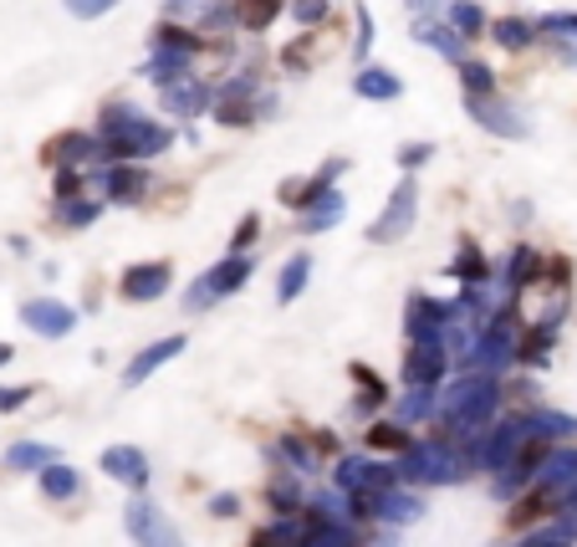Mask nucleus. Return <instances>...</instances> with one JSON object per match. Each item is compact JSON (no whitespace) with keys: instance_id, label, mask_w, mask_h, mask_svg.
Listing matches in <instances>:
<instances>
[{"instance_id":"1","label":"nucleus","mask_w":577,"mask_h":547,"mask_svg":"<svg viewBox=\"0 0 577 547\" xmlns=\"http://www.w3.org/2000/svg\"><path fill=\"white\" fill-rule=\"evenodd\" d=\"M455 435H475L501 420V379H486V373H460L455 384L444 389L440 410H434Z\"/></svg>"},{"instance_id":"2","label":"nucleus","mask_w":577,"mask_h":547,"mask_svg":"<svg viewBox=\"0 0 577 547\" xmlns=\"http://www.w3.org/2000/svg\"><path fill=\"white\" fill-rule=\"evenodd\" d=\"M394 476L409 487H450V481L471 476V456H455L450 440H415L394 460Z\"/></svg>"},{"instance_id":"3","label":"nucleus","mask_w":577,"mask_h":547,"mask_svg":"<svg viewBox=\"0 0 577 547\" xmlns=\"http://www.w3.org/2000/svg\"><path fill=\"white\" fill-rule=\"evenodd\" d=\"M521 333H517V317H511V308H501L496 317H486L480 323V333H475V348H471V373H486V379H501L511 364H517V348H521Z\"/></svg>"},{"instance_id":"4","label":"nucleus","mask_w":577,"mask_h":547,"mask_svg":"<svg viewBox=\"0 0 577 547\" xmlns=\"http://www.w3.org/2000/svg\"><path fill=\"white\" fill-rule=\"evenodd\" d=\"M169 144H174V129H163V123L144 119V113H138L134 123L113 129V134H103L108 164H144V159H154V154H163Z\"/></svg>"},{"instance_id":"5","label":"nucleus","mask_w":577,"mask_h":547,"mask_svg":"<svg viewBox=\"0 0 577 547\" xmlns=\"http://www.w3.org/2000/svg\"><path fill=\"white\" fill-rule=\"evenodd\" d=\"M251 271H256V256L251 252H246V256H225V261H215L210 271H200V277H194L190 297H184V308H190V312L215 308V302H225L230 292H240V287L251 281Z\"/></svg>"},{"instance_id":"6","label":"nucleus","mask_w":577,"mask_h":547,"mask_svg":"<svg viewBox=\"0 0 577 547\" xmlns=\"http://www.w3.org/2000/svg\"><path fill=\"white\" fill-rule=\"evenodd\" d=\"M415 215H419V179L404 175L399 185H394V194H388L384 215L369 225V241L373 246H399V241L415 231Z\"/></svg>"},{"instance_id":"7","label":"nucleus","mask_w":577,"mask_h":547,"mask_svg":"<svg viewBox=\"0 0 577 547\" xmlns=\"http://www.w3.org/2000/svg\"><path fill=\"white\" fill-rule=\"evenodd\" d=\"M332 481H338V491H348V496H373V491L399 487L394 460H378V456H342L338 466H332Z\"/></svg>"},{"instance_id":"8","label":"nucleus","mask_w":577,"mask_h":547,"mask_svg":"<svg viewBox=\"0 0 577 547\" xmlns=\"http://www.w3.org/2000/svg\"><path fill=\"white\" fill-rule=\"evenodd\" d=\"M123 527H128V537H134L138 547H184L179 527L163 517V512L148 502V496H134V502L123 506Z\"/></svg>"},{"instance_id":"9","label":"nucleus","mask_w":577,"mask_h":547,"mask_svg":"<svg viewBox=\"0 0 577 547\" xmlns=\"http://www.w3.org/2000/svg\"><path fill=\"white\" fill-rule=\"evenodd\" d=\"M444 327H450V302H440V297L430 292H409V302H404V333H409V343H419V348H440Z\"/></svg>"},{"instance_id":"10","label":"nucleus","mask_w":577,"mask_h":547,"mask_svg":"<svg viewBox=\"0 0 577 547\" xmlns=\"http://www.w3.org/2000/svg\"><path fill=\"white\" fill-rule=\"evenodd\" d=\"M42 164H52V169H82V175H88V164H108V154H103V138L98 134L67 129V134H57L52 144H42Z\"/></svg>"},{"instance_id":"11","label":"nucleus","mask_w":577,"mask_h":547,"mask_svg":"<svg viewBox=\"0 0 577 547\" xmlns=\"http://www.w3.org/2000/svg\"><path fill=\"white\" fill-rule=\"evenodd\" d=\"M465 113H471L486 134L496 138H532V123H527V113L521 108H511L506 98H496V92H486V98H465Z\"/></svg>"},{"instance_id":"12","label":"nucleus","mask_w":577,"mask_h":547,"mask_svg":"<svg viewBox=\"0 0 577 547\" xmlns=\"http://www.w3.org/2000/svg\"><path fill=\"white\" fill-rule=\"evenodd\" d=\"M159 103L169 108V113H179V119H200V113L215 103V88L200 82L194 72H179V77H163L159 82Z\"/></svg>"},{"instance_id":"13","label":"nucleus","mask_w":577,"mask_h":547,"mask_svg":"<svg viewBox=\"0 0 577 547\" xmlns=\"http://www.w3.org/2000/svg\"><path fill=\"white\" fill-rule=\"evenodd\" d=\"M358 512L373 522H388V527H409V522L425 517V502L399 487H388V491H373V496H358Z\"/></svg>"},{"instance_id":"14","label":"nucleus","mask_w":577,"mask_h":547,"mask_svg":"<svg viewBox=\"0 0 577 547\" xmlns=\"http://www.w3.org/2000/svg\"><path fill=\"white\" fill-rule=\"evenodd\" d=\"M169 287H174V267H169V261H134V267L118 277V292L128 297V302H159Z\"/></svg>"},{"instance_id":"15","label":"nucleus","mask_w":577,"mask_h":547,"mask_svg":"<svg viewBox=\"0 0 577 547\" xmlns=\"http://www.w3.org/2000/svg\"><path fill=\"white\" fill-rule=\"evenodd\" d=\"M21 323L31 333H42V338H67L77 327V312L67 302H57V297H31V302H21Z\"/></svg>"},{"instance_id":"16","label":"nucleus","mask_w":577,"mask_h":547,"mask_svg":"<svg viewBox=\"0 0 577 547\" xmlns=\"http://www.w3.org/2000/svg\"><path fill=\"white\" fill-rule=\"evenodd\" d=\"M184 333H169V338H159V343H148V348H138L134 358H128V369H123V384L134 389V384H144L148 373H159L163 364H169V358H179L184 354Z\"/></svg>"},{"instance_id":"17","label":"nucleus","mask_w":577,"mask_h":547,"mask_svg":"<svg viewBox=\"0 0 577 547\" xmlns=\"http://www.w3.org/2000/svg\"><path fill=\"white\" fill-rule=\"evenodd\" d=\"M450 373V354L444 348H419V343H409V358H404V384L409 389H434Z\"/></svg>"},{"instance_id":"18","label":"nucleus","mask_w":577,"mask_h":547,"mask_svg":"<svg viewBox=\"0 0 577 547\" xmlns=\"http://www.w3.org/2000/svg\"><path fill=\"white\" fill-rule=\"evenodd\" d=\"M92 175L103 179L108 200H118V205H138L148 190V169H138V164H108V169H92Z\"/></svg>"},{"instance_id":"19","label":"nucleus","mask_w":577,"mask_h":547,"mask_svg":"<svg viewBox=\"0 0 577 547\" xmlns=\"http://www.w3.org/2000/svg\"><path fill=\"white\" fill-rule=\"evenodd\" d=\"M342 169H348V159H327L323 169L307 179V185H292V179H286V185H282V200H286L292 210H312V205H317V200H323V194L342 179Z\"/></svg>"},{"instance_id":"20","label":"nucleus","mask_w":577,"mask_h":547,"mask_svg":"<svg viewBox=\"0 0 577 547\" xmlns=\"http://www.w3.org/2000/svg\"><path fill=\"white\" fill-rule=\"evenodd\" d=\"M577 481V450L573 445H563V450H547V456L536 460V471H532V491H563Z\"/></svg>"},{"instance_id":"21","label":"nucleus","mask_w":577,"mask_h":547,"mask_svg":"<svg viewBox=\"0 0 577 547\" xmlns=\"http://www.w3.org/2000/svg\"><path fill=\"white\" fill-rule=\"evenodd\" d=\"M103 471L113 476V481H123V487H134V491L148 487V456L138 450V445H108Z\"/></svg>"},{"instance_id":"22","label":"nucleus","mask_w":577,"mask_h":547,"mask_svg":"<svg viewBox=\"0 0 577 547\" xmlns=\"http://www.w3.org/2000/svg\"><path fill=\"white\" fill-rule=\"evenodd\" d=\"M353 92L358 98H369V103H394V98L404 92V82H399V72H388V67H358Z\"/></svg>"},{"instance_id":"23","label":"nucleus","mask_w":577,"mask_h":547,"mask_svg":"<svg viewBox=\"0 0 577 547\" xmlns=\"http://www.w3.org/2000/svg\"><path fill=\"white\" fill-rule=\"evenodd\" d=\"M210 119L220 123V129H256V103L246 98V92H215Z\"/></svg>"},{"instance_id":"24","label":"nucleus","mask_w":577,"mask_h":547,"mask_svg":"<svg viewBox=\"0 0 577 547\" xmlns=\"http://www.w3.org/2000/svg\"><path fill=\"white\" fill-rule=\"evenodd\" d=\"M415 42L434 46L444 62H465V36H455V31L440 26V21H415Z\"/></svg>"},{"instance_id":"25","label":"nucleus","mask_w":577,"mask_h":547,"mask_svg":"<svg viewBox=\"0 0 577 547\" xmlns=\"http://www.w3.org/2000/svg\"><path fill=\"white\" fill-rule=\"evenodd\" d=\"M307 277H312V256L307 252H292V256H286V267H282V277H276V302H282V308H292L296 297L307 292Z\"/></svg>"},{"instance_id":"26","label":"nucleus","mask_w":577,"mask_h":547,"mask_svg":"<svg viewBox=\"0 0 577 547\" xmlns=\"http://www.w3.org/2000/svg\"><path fill=\"white\" fill-rule=\"evenodd\" d=\"M154 52H169V57H200V52H205V36H200V31H184V26H174V21H169V26H159L154 31Z\"/></svg>"},{"instance_id":"27","label":"nucleus","mask_w":577,"mask_h":547,"mask_svg":"<svg viewBox=\"0 0 577 547\" xmlns=\"http://www.w3.org/2000/svg\"><path fill=\"white\" fill-rule=\"evenodd\" d=\"M415 445V435L399 425V420H373L369 425V450L373 456H404Z\"/></svg>"},{"instance_id":"28","label":"nucleus","mask_w":577,"mask_h":547,"mask_svg":"<svg viewBox=\"0 0 577 547\" xmlns=\"http://www.w3.org/2000/svg\"><path fill=\"white\" fill-rule=\"evenodd\" d=\"M57 456H61L57 445H42V440H15L11 450H5V466H11V471H46V466H52Z\"/></svg>"},{"instance_id":"29","label":"nucleus","mask_w":577,"mask_h":547,"mask_svg":"<svg viewBox=\"0 0 577 547\" xmlns=\"http://www.w3.org/2000/svg\"><path fill=\"white\" fill-rule=\"evenodd\" d=\"M307 543V522L302 517H276L251 537V547H302Z\"/></svg>"},{"instance_id":"30","label":"nucleus","mask_w":577,"mask_h":547,"mask_svg":"<svg viewBox=\"0 0 577 547\" xmlns=\"http://www.w3.org/2000/svg\"><path fill=\"white\" fill-rule=\"evenodd\" d=\"M42 476V496L46 502H72L77 491H82V476L72 471V466H61V460H52L46 471H36Z\"/></svg>"},{"instance_id":"31","label":"nucleus","mask_w":577,"mask_h":547,"mask_svg":"<svg viewBox=\"0 0 577 547\" xmlns=\"http://www.w3.org/2000/svg\"><path fill=\"white\" fill-rule=\"evenodd\" d=\"M450 277H460L465 287H486V277H490V261L480 256V246L475 241H460V252H455V261H450Z\"/></svg>"},{"instance_id":"32","label":"nucleus","mask_w":577,"mask_h":547,"mask_svg":"<svg viewBox=\"0 0 577 547\" xmlns=\"http://www.w3.org/2000/svg\"><path fill=\"white\" fill-rule=\"evenodd\" d=\"M342 215H348V200H342L338 190H327L323 200H317V205L302 215V231H307V236H317V231H332V225H342Z\"/></svg>"},{"instance_id":"33","label":"nucleus","mask_w":577,"mask_h":547,"mask_svg":"<svg viewBox=\"0 0 577 547\" xmlns=\"http://www.w3.org/2000/svg\"><path fill=\"white\" fill-rule=\"evenodd\" d=\"M434 410H440V394H434V389H409V394L394 404V420L409 429V425H419V420H430Z\"/></svg>"},{"instance_id":"34","label":"nucleus","mask_w":577,"mask_h":547,"mask_svg":"<svg viewBox=\"0 0 577 547\" xmlns=\"http://www.w3.org/2000/svg\"><path fill=\"white\" fill-rule=\"evenodd\" d=\"M490 36H496V46H506V52H527V46L536 42V26L521 21V15H501V21L490 26Z\"/></svg>"},{"instance_id":"35","label":"nucleus","mask_w":577,"mask_h":547,"mask_svg":"<svg viewBox=\"0 0 577 547\" xmlns=\"http://www.w3.org/2000/svg\"><path fill=\"white\" fill-rule=\"evenodd\" d=\"M527 425H532V440H567V435H577V420L573 414H552V410H542V414H527Z\"/></svg>"},{"instance_id":"36","label":"nucleus","mask_w":577,"mask_h":547,"mask_svg":"<svg viewBox=\"0 0 577 547\" xmlns=\"http://www.w3.org/2000/svg\"><path fill=\"white\" fill-rule=\"evenodd\" d=\"M292 0H240V11H236V26H246V31H267L276 15L286 11Z\"/></svg>"},{"instance_id":"37","label":"nucleus","mask_w":577,"mask_h":547,"mask_svg":"<svg viewBox=\"0 0 577 547\" xmlns=\"http://www.w3.org/2000/svg\"><path fill=\"white\" fill-rule=\"evenodd\" d=\"M542 271V256H536V246H517L511 252V261H506V292H521L527 281Z\"/></svg>"},{"instance_id":"38","label":"nucleus","mask_w":577,"mask_h":547,"mask_svg":"<svg viewBox=\"0 0 577 547\" xmlns=\"http://www.w3.org/2000/svg\"><path fill=\"white\" fill-rule=\"evenodd\" d=\"M444 11H450V31H455V36H480V31H486V15H480L475 0H450Z\"/></svg>"},{"instance_id":"39","label":"nucleus","mask_w":577,"mask_h":547,"mask_svg":"<svg viewBox=\"0 0 577 547\" xmlns=\"http://www.w3.org/2000/svg\"><path fill=\"white\" fill-rule=\"evenodd\" d=\"M460 88H465V98H486V92H496V72H490L486 62L465 57L460 62Z\"/></svg>"},{"instance_id":"40","label":"nucleus","mask_w":577,"mask_h":547,"mask_svg":"<svg viewBox=\"0 0 577 547\" xmlns=\"http://www.w3.org/2000/svg\"><path fill=\"white\" fill-rule=\"evenodd\" d=\"M271 456L282 460V466H296V471H312V466H317L312 445H307V440H296V435H282V440L271 445Z\"/></svg>"},{"instance_id":"41","label":"nucleus","mask_w":577,"mask_h":547,"mask_svg":"<svg viewBox=\"0 0 577 547\" xmlns=\"http://www.w3.org/2000/svg\"><path fill=\"white\" fill-rule=\"evenodd\" d=\"M98 215H103V200H88V194H77V200H61V225H72V231L92 225Z\"/></svg>"},{"instance_id":"42","label":"nucleus","mask_w":577,"mask_h":547,"mask_svg":"<svg viewBox=\"0 0 577 547\" xmlns=\"http://www.w3.org/2000/svg\"><path fill=\"white\" fill-rule=\"evenodd\" d=\"M267 496H271V506H276L282 517H296V512H302V487H296L292 476H276Z\"/></svg>"},{"instance_id":"43","label":"nucleus","mask_w":577,"mask_h":547,"mask_svg":"<svg viewBox=\"0 0 577 547\" xmlns=\"http://www.w3.org/2000/svg\"><path fill=\"white\" fill-rule=\"evenodd\" d=\"M282 62L292 67L296 77H302V72H312V67H317V36H296V42L282 52Z\"/></svg>"},{"instance_id":"44","label":"nucleus","mask_w":577,"mask_h":547,"mask_svg":"<svg viewBox=\"0 0 577 547\" xmlns=\"http://www.w3.org/2000/svg\"><path fill=\"white\" fill-rule=\"evenodd\" d=\"M200 26L205 31H230L236 26V0H205V5H200Z\"/></svg>"},{"instance_id":"45","label":"nucleus","mask_w":577,"mask_h":547,"mask_svg":"<svg viewBox=\"0 0 577 547\" xmlns=\"http://www.w3.org/2000/svg\"><path fill=\"white\" fill-rule=\"evenodd\" d=\"M353 15H358V46H353V57L369 67V46H373V15L363 0H353Z\"/></svg>"},{"instance_id":"46","label":"nucleus","mask_w":577,"mask_h":547,"mask_svg":"<svg viewBox=\"0 0 577 547\" xmlns=\"http://www.w3.org/2000/svg\"><path fill=\"white\" fill-rule=\"evenodd\" d=\"M77 190H88V175H82V169H57V179H52L57 205H61V200H77Z\"/></svg>"},{"instance_id":"47","label":"nucleus","mask_w":577,"mask_h":547,"mask_svg":"<svg viewBox=\"0 0 577 547\" xmlns=\"http://www.w3.org/2000/svg\"><path fill=\"white\" fill-rule=\"evenodd\" d=\"M292 15L302 26H323L327 15H332V0H292Z\"/></svg>"},{"instance_id":"48","label":"nucleus","mask_w":577,"mask_h":547,"mask_svg":"<svg viewBox=\"0 0 577 547\" xmlns=\"http://www.w3.org/2000/svg\"><path fill=\"white\" fill-rule=\"evenodd\" d=\"M256 236H261V215H240L236 236H230V256H246V246H256Z\"/></svg>"},{"instance_id":"49","label":"nucleus","mask_w":577,"mask_h":547,"mask_svg":"<svg viewBox=\"0 0 577 547\" xmlns=\"http://www.w3.org/2000/svg\"><path fill=\"white\" fill-rule=\"evenodd\" d=\"M394 159H399V169H409V175H415L419 164L434 159V144H399V154H394Z\"/></svg>"},{"instance_id":"50","label":"nucleus","mask_w":577,"mask_h":547,"mask_svg":"<svg viewBox=\"0 0 577 547\" xmlns=\"http://www.w3.org/2000/svg\"><path fill=\"white\" fill-rule=\"evenodd\" d=\"M378 404H384V384H373V389H358V400L348 404V410H353L358 420H373V414H378Z\"/></svg>"},{"instance_id":"51","label":"nucleus","mask_w":577,"mask_h":547,"mask_svg":"<svg viewBox=\"0 0 577 547\" xmlns=\"http://www.w3.org/2000/svg\"><path fill=\"white\" fill-rule=\"evenodd\" d=\"M61 5H67L77 21H98V15H108L113 5H118V0H61Z\"/></svg>"},{"instance_id":"52","label":"nucleus","mask_w":577,"mask_h":547,"mask_svg":"<svg viewBox=\"0 0 577 547\" xmlns=\"http://www.w3.org/2000/svg\"><path fill=\"white\" fill-rule=\"evenodd\" d=\"M536 31H567V36H577V11H557V15H542V21H536Z\"/></svg>"},{"instance_id":"53","label":"nucleus","mask_w":577,"mask_h":547,"mask_svg":"<svg viewBox=\"0 0 577 547\" xmlns=\"http://www.w3.org/2000/svg\"><path fill=\"white\" fill-rule=\"evenodd\" d=\"M31 394H36V389H5V384H0V414H11V410H21V404H31Z\"/></svg>"},{"instance_id":"54","label":"nucleus","mask_w":577,"mask_h":547,"mask_svg":"<svg viewBox=\"0 0 577 547\" xmlns=\"http://www.w3.org/2000/svg\"><path fill=\"white\" fill-rule=\"evenodd\" d=\"M210 512H215V517H236V512H240V502L230 496V491H225V496H215V502H210Z\"/></svg>"},{"instance_id":"55","label":"nucleus","mask_w":577,"mask_h":547,"mask_svg":"<svg viewBox=\"0 0 577 547\" xmlns=\"http://www.w3.org/2000/svg\"><path fill=\"white\" fill-rule=\"evenodd\" d=\"M404 5H409V11L419 15V21H425V15H434V11H444V5H450V0H404Z\"/></svg>"},{"instance_id":"56","label":"nucleus","mask_w":577,"mask_h":547,"mask_svg":"<svg viewBox=\"0 0 577 547\" xmlns=\"http://www.w3.org/2000/svg\"><path fill=\"white\" fill-rule=\"evenodd\" d=\"M348 373H353V379H358V389H373V384H378V373H373L369 364H353V369H348Z\"/></svg>"},{"instance_id":"57","label":"nucleus","mask_w":577,"mask_h":547,"mask_svg":"<svg viewBox=\"0 0 577 547\" xmlns=\"http://www.w3.org/2000/svg\"><path fill=\"white\" fill-rule=\"evenodd\" d=\"M163 11H169V21H174V15L190 11V0H163Z\"/></svg>"},{"instance_id":"58","label":"nucleus","mask_w":577,"mask_h":547,"mask_svg":"<svg viewBox=\"0 0 577 547\" xmlns=\"http://www.w3.org/2000/svg\"><path fill=\"white\" fill-rule=\"evenodd\" d=\"M11 358H15V348H11V343H0V369H5Z\"/></svg>"}]
</instances>
